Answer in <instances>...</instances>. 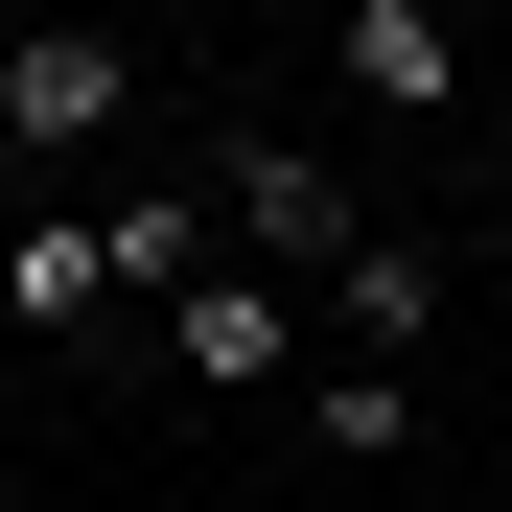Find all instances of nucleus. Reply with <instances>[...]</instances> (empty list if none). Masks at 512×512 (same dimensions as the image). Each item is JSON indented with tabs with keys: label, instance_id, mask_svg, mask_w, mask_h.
Here are the masks:
<instances>
[{
	"label": "nucleus",
	"instance_id": "39448f33",
	"mask_svg": "<svg viewBox=\"0 0 512 512\" xmlns=\"http://www.w3.org/2000/svg\"><path fill=\"white\" fill-rule=\"evenodd\" d=\"M163 350H187L210 396H256V373H280V280H187V303H163Z\"/></svg>",
	"mask_w": 512,
	"mask_h": 512
},
{
	"label": "nucleus",
	"instance_id": "f03ea898",
	"mask_svg": "<svg viewBox=\"0 0 512 512\" xmlns=\"http://www.w3.org/2000/svg\"><path fill=\"white\" fill-rule=\"evenodd\" d=\"M94 117H117V47H94V24H24V47H0V140H24V163L94 140Z\"/></svg>",
	"mask_w": 512,
	"mask_h": 512
},
{
	"label": "nucleus",
	"instance_id": "20e7f679",
	"mask_svg": "<svg viewBox=\"0 0 512 512\" xmlns=\"http://www.w3.org/2000/svg\"><path fill=\"white\" fill-rule=\"evenodd\" d=\"M350 94H373V117H443V94H466L443 0H350Z\"/></svg>",
	"mask_w": 512,
	"mask_h": 512
},
{
	"label": "nucleus",
	"instance_id": "7ed1b4c3",
	"mask_svg": "<svg viewBox=\"0 0 512 512\" xmlns=\"http://www.w3.org/2000/svg\"><path fill=\"white\" fill-rule=\"evenodd\" d=\"M0 303H24V326H94L117 303V210H24V233H0Z\"/></svg>",
	"mask_w": 512,
	"mask_h": 512
},
{
	"label": "nucleus",
	"instance_id": "f257e3e1",
	"mask_svg": "<svg viewBox=\"0 0 512 512\" xmlns=\"http://www.w3.org/2000/svg\"><path fill=\"white\" fill-rule=\"evenodd\" d=\"M210 210H233V233H280V256H326V280L373 256V233H350V187H326L303 140H233V163H210Z\"/></svg>",
	"mask_w": 512,
	"mask_h": 512
},
{
	"label": "nucleus",
	"instance_id": "423d86ee",
	"mask_svg": "<svg viewBox=\"0 0 512 512\" xmlns=\"http://www.w3.org/2000/svg\"><path fill=\"white\" fill-rule=\"evenodd\" d=\"M326 303H350L373 350H419V326H443V256H350V280H326Z\"/></svg>",
	"mask_w": 512,
	"mask_h": 512
},
{
	"label": "nucleus",
	"instance_id": "0eeeda50",
	"mask_svg": "<svg viewBox=\"0 0 512 512\" xmlns=\"http://www.w3.org/2000/svg\"><path fill=\"white\" fill-rule=\"evenodd\" d=\"M0 233H24V140H0Z\"/></svg>",
	"mask_w": 512,
	"mask_h": 512
}]
</instances>
